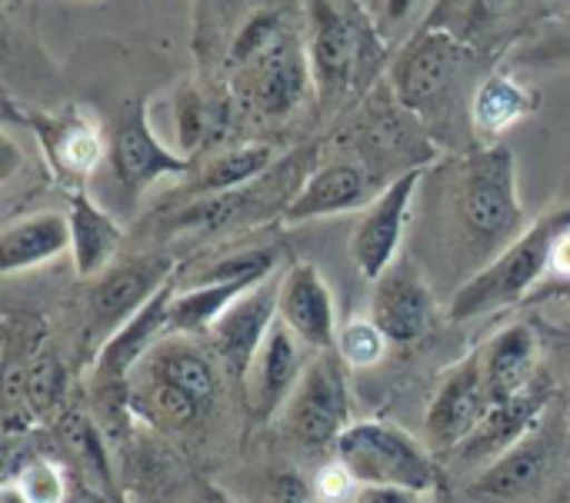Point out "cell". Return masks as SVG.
<instances>
[{
	"instance_id": "obj_31",
	"label": "cell",
	"mask_w": 570,
	"mask_h": 503,
	"mask_svg": "<svg viewBox=\"0 0 570 503\" xmlns=\"http://www.w3.org/2000/svg\"><path fill=\"white\" fill-rule=\"evenodd\" d=\"M274 267H277V250L274 247H250V250H240V254H230V257L210 264L200 274H190L187 287L190 284H224V280L261 284V280H267L274 274Z\"/></svg>"
},
{
	"instance_id": "obj_26",
	"label": "cell",
	"mask_w": 570,
	"mask_h": 503,
	"mask_svg": "<svg viewBox=\"0 0 570 503\" xmlns=\"http://www.w3.org/2000/svg\"><path fill=\"white\" fill-rule=\"evenodd\" d=\"M274 157H277L274 147L264 140H247V144L227 147L204 164V170L194 180V194L207 197V194H224V190L254 184L257 177H264L277 164Z\"/></svg>"
},
{
	"instance_id": "obj_21",
	"label": "cell",
	"mask_w": 570,
	"mask_h": 503,
	"mask_svg": "<svg viewBox=\"0 0 570 503\" xmlns=\"http://www.w3.org/2000/svg\"><path fill=\"white\" fill-rule=\"evenodd\" d=\"M541 341L531 324H511L481 347V374L494 404L511 401L538 384Z\"/></svg>"
},
{
	"instance_id": "obj_23",
	"label": "cell",
	"mask_w": 570,
	"mask_h": 503,
	"mask_svg": "<svg viewBox=\"0 0 570 503\" xmlns=\"http://www.w3.org/2000/svg\"><path fill=\"white\" fill-rule=\"evenodd\" d=\"M541 93L524 87L508 70H488L471 100V134L484 144H501L508 130L538 114Z\"/></svg>"
},
{
	"instance_id": "obj_19",
	"label": "cell",
	"mask_w": 570,
	"mask_h": 503,
	"mask_svg": "<svg viewBox=\"0 0 570 503\" xmlns=\"http://www.w3.org/2000/svg\"><path fill=\"white\" fill-rule=\"evenodd\" d=\"M551 391L544 384H534L531 391L491 404V411L484 414V421L478 424V431L454 451L461 467H488L491 461H498L501 454H508L514 444H521L524 437L534 434V427L541 424L544 411H548Z\"/></svg>"
},
{
	"instance_id": "obj_6",
	"label": "cell",
	"mask_w": 570,
	"mask_h": 503,
	"mask_svg": "<svg viewBox=\"0 0 570 503\" xmlns=\"http://www.w3.org/2000/svg\"><path fill=\"white\" fill-rule=\"evenodd\" d=\"M558 227H561V207L544 214L511 247H504L494 260H488L454 294L451 320L464 324V320H474L481 314H494L501 307L518 304L551 270V247H554Z\"/></svg>"
},
{
	"instance_id": "obj_18",
	"label": "cell",
	"mask_w": 570,
	"mask_h": 503,
	"mask_svg": "<svg viewBox=\"0 0 570 503\" xmlns=\"http://www.w3.org/2000/svg\"><path fill=\"white\" fill-rule=\"evenodd\" d=\"M277 317L311 347L334 351L337 344V307L327 280L314 264H294L277 287Z\"/></svg>"
},
{
	"instance_id": "obj_30",
	"label": "cell",
	"mask_w": 570,
	"mask_h": 503,
	"mask_svg": "<svg viewBox=\"0 0 570 503\" xmlns=\"http://www.w3.org/2000/svg\"><path fill=\"white\" fill-rule=\"evenodd\" d=\"M387 334L374 324V317H357V320H347L341 331H337V357L344 361V367L351 371H367V367H377L387 354Z\"/></svg>"
},
{
	"instance_id": "obj_4",
	"label": "cell",
	"mask_w": 570,
	"mask_h": 503,
	"mask_svg": "<svg viewBox=\"0 0 570 503\" xmlns=\"http://www.w3.org/2000/svg\"><path fill=\"white\" fill-rule=\"evenodd\" d=\"M454 214L468 247L481 260H494L531 227L524 224L518 160L508 144H484L461 160Z\"/></svg>"
},
{
	"instance_id": "obj_38",
	"label": "cell",
	"mask_w": 570,
	"mask_h": 503,
	"mask_svg": "<svg viewBox=\"0 0 570 503\" xmlns=\"http://www.w3.org/2000/svg\"><path fill=\"white\" fill-rule=\"evenodd\" d=\"M63 503H97V501H94V497H67Z\"/></svg>"
},
{
	"instance_id": "obj_33",
	"label": "cell",
	"mask_w": 570,
	"mask_h": 503,
	"mask_svg": "<svg viewBox=\"0 0 570 503\" xmlns=\"http://www.w3.org/2000/svg\"><path fill=\"white\" fill-rule=\"evenodd\" d=\"M438 0H377V27L387 37H397L401 30H407L414 20H428V13L434 10Z\"/></svg>"
},
{
	"instance_id": "obj_22",
	"label": "cell",
	"mask_w": 570,
	"mask_h": 503,
	"mask_svg": "<svg viewBox=\"0 0 570 503\" xmlns=\"http://www.w3.org/2000/svg\"><path fill=\"white\" fill-rule=\"evenodd\" d=\"M67 220H70V257L77 277L83 280L100 277L114 264L124 244L120 224L87 194V187L67 190Z\"/></svg>"
},
{
	"instance_id": "obj_36",
	"label": "cell",
	"mask_w": 570,
	"mask_h": 503,
	"mask_svg": "<svg viewBox=\"0 0 570 503\" xmlns=\"http://www.w3.org/2000/svg\"><path fill=\"white\" fill-rule=\"evenodd\" d=\"M351 503H424V494L404 487H357Z\"/></svg>"
},
{
	"instance_id": "obj_7",
	"label": "cell",
	"mask_w": 570,
	"mask_h": 503,
	"mask_svg": "<svg viewBox=\"0 0 570 503\" xmlns=\"http://www.w3.org/2000/svg\"><path fill=\"white\" fill-rule=\"evenodd\" d=\"M334 457L361 487H404L431 494L438 481L434 457L401 427L384 421H357L334 444Z\"/></svg>"
},
{
	"instance_id": "obj_11",
	"label": "cell",
	"mask_w": 570,
	"mask_h": 503,
	"mask_svg": "<svg viewBox=\"0 0 570 503\" xmlns=\"http://www.w3.org/2000/svg\"><path fill=\"white\" fill-rule=\"evenodd\" d=\"M421 180H424V164H414L404 174H397L374 197L371 207H364L351 237V257L364 280H377L401 257L404 227L411 220V204L417 197Z\"/></svg>"
},
{
	"instance_id": "obj_24",
	"label": "cell",
	"mask_w": 570,
	"mask_h": 503,
	"mask_svg": "<svg viewBox=\"0 0 570 503\" xmlns=\"http://www.w3.org/2000/svg\"><path fill=\"white\" fill-rule=\"evenodd\" d=\"M70 250V220L67 214H33L20 220H7L0 230V270L7 277L33 270L47 260H57Z\"/></svg>"
},
{
	"instance_id": "obj_3",
	"label": "cell",
	"mask_w": 570,
	"mask_h": 503,
	"mask_svg": "<svg viewBox=\"0 0 570 503\" xmlns=\"http://www.w3.org/2000/svg\"><path fill=\"white\" fill-rule=\"evenodd\" d=\"M220 377L190 334L160 337L147 357L134 367L127 384V401L137 414L157 427H197L217 401Z\"/></svg>"
},
{
	"instance_id": "obj_34",
	"label": "cell",
	"mask_w": 570,
	"mask_h": 503,
	"mask_svg": "<svg viewBox=\"0 0 570 503\" xmlns=\"http://www.w3.org/2000/svg\"><path fill=\"white\" fill-rule=\"evenodd\" d=\"M357 487L361 484L354 481V474L341 461L321 467L317 477H314V497L321 503H351V497L357 494Z\"/></svg>"
},
{
	"instance_id": "obj_9",
	"label": "cell",
	"mask_w": 570,
	"mask_h": 503,
	"mask_svg": "<svg viewBox=\"0 0 570 503\" xmlns=\"http://www.w3.org/2000/svg\"><path fill=\"white\" fill-rule=\"evenodd\" d=\"M7 120H20L33 130L40 154L53 174V180L67 190L87 187V177L107 157L110 144L104 140L97 120L80 107L63 110H17L7 103Z\"/></svg>"
},
{
	"instance_id": "obj_12",
	"label": "cell",
	"mask_w": 570,
	"mask_h": 503,
	"mask_svg": "<svg viewBox=\"0 0 570 503\" xmlns=\"http://www.w3.org/2000/svg\"><path fill=\"white\" fill-rule=\"evenodd\" d=\"M174 277H177V264L170 254H144L124 264H110L100 277H94V287L87 297L90 331L107 341Z\"/></svg>"
},
{
	"instance_id": "obj_17",
	"label": "cell",
	"mask_w": 570,
	"mask_h": 503,
	"mask_svg": "<svg viewBox=\"0 0 570 503\" xmlns=\"http://www.w3.org/2000/svg\"><path fill=\"white\" fill-rule=\"evenodd\" d=\"M304 347L307 344L277 317L244 377V391H247V404H250L254 417L267 421V417L281 414V407L287 404V397L294 394V387L307 367Z\"/></svg>"
},
{
	"instance_id": "obj_35",
	"label": "cell",
	"mask_w": 570,
	"mask_h": 503,
	"mask_svg": "<svg viewBox=\"0 0 570 503\" xmlns=\"http://www.w3.org/2000/svg\"><path fill=\"white\" fill-rule=\"evenodd\" d=\"M271 503H321L314 497V487L297 471H284L271 484Z\"/></svg>"
},
{
	"instance_id": "obj_14",
	"label": "cell",
	"mask_w": 570,
	"mask_h": 503,
	"mask_svg": "<svg viewBox=\"0 0 570 503\" xmlns=\"http://www.w3.org/2000/svg\"><path fill=\"white\" fill-rule=\"evenodd\" d=\"M371 317L391 344H417L434 327V294L411 257H397L371 294Z\"/></svg>"
},
{
	"instance_id": "obj_39",
	"label": "cell",
	"mask_w": 570,
	"mask_h": 503,
	"mask_svg": "<svg viewBox=\"0 0 570 503\" xmlns=\"http://www.w3.org/2000/svg\"><path fill=\"white\" fill-rule=\"evenodd\" d=\"M568 424H570V411H568Z\"/></svg>"
},
{
	"instance_id": "obj_25",
	"label": "cell",
	"mask_w": 570,
	"mask_h": 503,
	"mask_svg": "<svg viewBox=\"0 0 570 503\" xmlns=\"http://www.w3.org/2000/svg\"><path fill=\"white\" fill-rule=\"evenodd\" d=\"M548 464H551L548 444L531 434L478 474L474 494L491 501H518L544 481Z\"/></svg>"
},
{
	"instance_id": "obj_29",
	"label": "cell",
	"mask_w": 570,
	"mask_h": 503,
	"mask_svg": "<svg viewBox=\"0 0 570 503\" xmlns=\"http://www.w3.org/2000/svg\"><path fill=\"white\" fill-rule=\"evenodd\" d=\"M511 63L538 70H570V13L538 23L534 33L511 47Z\"/></svg>"
},
{
	"instance_id": "obj_5",
	"label": "cell",
	"mask_w": 570,
	"mask_h": 503,
	"mask_svg": "<svg viewBox=\"0 0 570 503\" xmlns=\"http://www.w3.org/2000/svg\"><path fill=\"white\" fill-rule=\"evenodd\" d=\"M307 17V57L314 70V90L321 100H341L354 80L377 67L381 33L377 20L361 10V0H304Z\"/></svg>"
},
{
	"instance_id": "obj_37",
	"label": "cell",
	"mask_w": 570,
	"mask_h": 503,
	"mask_svg": "<svg viewBox=\"0 0 570 503\" xmlns=\"http://www.w3.org/2000/svg\"><path fill=\"white\" fill-rule=\"evenodd\" d=\"M0 503H30V501H27V494L20 491V484H17L13 477H7V481L0 484Z\"/></svg>"
},
{
	"instance_id": "obj_16",
	"label": "cell",
	"mask_w": 570,
	"mask_h": 503,
	"mask_svg": "<svg viewBox=\"0 0 570 503\" xmlns=\"http://www.w3.org/2000/svg\"><path fill=\"white\" fill-rule=\"evenodd\" d=\"M277 287H281V280H274V284H267V280L254 284L207 331L217 361L240 384H244V377H247V371H250V364H254L264 337L271 334V327L277 320Z\"/></svg>"
},
{
	"instance_id": "obj_10",
	"label": "cell",
	"mask_w": 570,
	"mask_h": 503,
	"mask_svg": "<svg viewBox=\"0 0 570 503\" xmlns=\"http://www.w3.org/2000/svg\"><path fill=\"white\" fill-rule=\"evenodd\" d=\"M107 160H110L114 180L130 197L144 194L160 177H174V174L190 170V157H180L157 140V134L150 127V107L144 97L127 100L120 107L114 130H110Z\"/></svg>"
},
{
	"instance_id": "obj_32",
	"label": "cell",
	"mask_w": 570,
	"mask_h": 503,
	"mask_svg": "<svg viewBox=\"0 0 570 503\" xmlns=\"http://www.w3.org/2000/svg\"><path fill=\"white\" fill-rule=\"evenodd\" d=\"M20 484V491L27 494L30 503H63L67 494V481H63V471L47 461V457H33L20 467V474L13 477Z\"/></svg>"
},
{
	"instance_id": "obj_13",
	"label": "cell",
	"mask_w": 570,
	"mask_h": 503,
	"mask_svg": "<svg viewBox=\"0 0 570 503\" xmlns=\"http://www.w3.org/2000/svg\"><path fill=\"white\" fill-rule=\"evenodd\" d=\"M491 394L481 374V351L468 354L461 364H454L431 407H428V441L434 454H454L484 421V414L491 411Z\"/></svg>"
},
{
	"instance_id": "obj_28",
	"label": "cell",
	"mask_w": 570,
	"mask_h": 503,
	"mask_svg": "<svg viewBox=\"0 0 570 503\" xmlns=\"http://www.w3.org/2000/svg\"><path fill=\"white\" fill-rule=\"evenodd\" d=\"M60 441L63 447L70 451V457L77 461L80 474L87 477V484L97 491V494H110L114 491V477H110V461H107V447H104V437L100 431L90 424V417L83 414H67L60 421Z\"/></svg>"
},
{
	"instance_id": "obj_1",
	"label": "cell",
	"mask_w": 570,
	"mask_h": 503,
	"mask_svg": "<svg viewBox=\"0 0 570 503\" xmlns=\"http://www.w3.org/2000/svg\"><path fill=\"white\" fill-rule=\"evenodd\" d=\"M481 50L448 27H417L391 63V90L434 137H448L481 83Z\"/></svg>"
},
{
	"instance_id": "obj_20",
	"label": "cell",
	"mask_w": 570,
	"mask_h": 503,
	"mask_svg": "<svg viewBox=\"0 0 570 503\" xmlns=\"http://www.w3.org/2000/svg\"><path fill=\"white\" fill-rule=\"evenodd\" d=\"M374 197H377V187H374V177H371L367 167L351 164V160L324 164L291 197L287 210H284V220L287 224H307V220H317V217L364 210V207L374 204Z\"/></svg>"
},
{
	"instance_id": "obj_2",
	"label": "cell",
	"mask_w": 570,
	"mask_h": 503,
	"mask_svg": "<svg viewBox=\"0 0 570 503\" xmlns=\"http://www.w3.org/2000/svg\"><path fill=\"white\" fill-rule=\"evenodd\" d=\"M237 93L264 117L297 110L314 83L307 43L277 10H257L237 33L230 57Z\"/></svg>"
},
{
	"instance_id": "obj_15",
	"label": "cell",
	"mask_w": 570,
	"mask_h": 503,
	"mask_svg": "<svg viewBox=\"0 0 570 503\" xmlns=\"http://www.w3.org/2000/svg\"><path fill=\"white\" fill-rule=\"evenodd\" d=\"M177 294V277L164 284L130 320H124L97 351L94 361V384L104 397L114 391H127L134 367L147 357V351L167 337V317H170V300Z\"/></svg>"
},
{
	"instance_id": "obj_8",
	"label": "cell",
	"mask_w": 570,
	"mask_h": 503,
	"mask_svg": "<svg viewBox=\"0 0 570 503\" xmlns=\"http://www.w3.org/2000/svg\"><path fill=\"white\" fill-rule=\"evenodd\" d=\"M281 424L284 434L307 451L334 447L341 441L351 427V394L337 351H317V357L307 361L294 394L281 407Z\"/></svg>"
},
{
	"instance_id": "obj_27",
	"label": "cell",
	"mask_w": 570,
	"mask_h": 503,
	"mask_svg": "<svg viewBox=\"0 0 570 503\" xmlns=\"http://www.w3.org/2000/svg\"><path fill=\"white\" fill-rule=\"evenodd\" d=\"M254 284L247 280H224V284H190L177 287L170 300L167 334H200L210 331V324Z\"/></svg>"
}]
</instances>
